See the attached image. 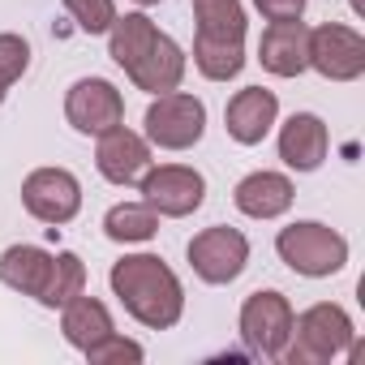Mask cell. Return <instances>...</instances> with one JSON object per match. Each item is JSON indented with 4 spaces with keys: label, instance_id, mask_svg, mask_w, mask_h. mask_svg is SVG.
<instances>
[{
    "label": "cell",
    "instance_id": "obj_1",
    "mask_svg": "<svg viewBox=\"0 0 365 365\" xmlns=\"http://www.w3.org/2000/svg\"><path fill=\"white\" fill-rule=\"evenodd\" d=\"M112 297L146 331H172L185 318V284L159 254H125L108 271Z\"/></svg>",
    "mask_w": 365,
    "mask_h": 365
},
{
    "label": "cell",
    "instance_id": "obj_17",
    "mask_svg": "<svg viewBox=\"0 0 365 365\" xmlns=\"http://www.w3.org/2000/svg\"><path fill=\"white\" fill-rule=\"evenodd\" d=\"M48 271H52V250H43V245L18 241V245H9L0 254V284L14 288L18 297L39 301V292L48 284Z\"/></svg>",
    "mask_w": 365,
    "mask_h": 365
},
{
    "label": "cell",
    "instance_id": "obj_11",
    "mask_svg": "<svg viewBox=\"0 0 365 365\" xmlns=\"http://www.w3.org/2000/svg\"><path fill=\"white\" fill-rule=\"evenodd\" d=\"M65 120L78 133L99 138V133H108L112 125L125 120V95L108 78H78L65 91Z\"/></svg>",
    "mask_w": 365,
    "mask_h": 365
},
{
    "label": "cell",
    "instance_id": "obj_21",
    "mask_svg": "<svg viewBox=\"0 0 365 365\" xmlns=\"http://www.w3.org/2000/svg\"><path fill=\"white\" fill-rule=\"evenodd\" d=\"M159 35V26L150 22V14H125V18H116L112 22V31H108V56H112V65H120V69H129L146 48H150V39Z\"/></svg>",
    "mask_w": 365,
    "mask_h": 365
},
{
    "label": "cell",
    "instance_id": "obj_18",
    "mask_svg": "<svg viewBox=\"0 0 365 365\" xmlns=\"http://www.w3.org/2000/svg\"><path fill=\"white\" fill-rule=\"evenodd\" d=\"M108 331H116V322H112V309H108L99 297L78 292L69 305H61V335H65L69 348L86 352V348L99 344Z\"/></svg>",
    "mask_w": 365,
    "mask_h": 365
},
{
    "label": "cell",
    "instance_id": "obj_19",
    "mask_svg": "<svg viewBox=\"0 0 365 365\" xmlns=\"http://www.w3.org/2000/svg\"><path fill=\"white\" fill-rule=\"evenodd\" d=\"M155 232H159V215L142 202V198H129V202H116V207H108V215H103V237L112 241V245H146V241H155Z\"/></svg>",
    "mask_w": 365,
    "mask_h": 365
},
{
    "label": "cell",
    "instance_id": "obj_25",
    "mask_svg": "<svg viewBox=\"0 0 365 365\" xmlns=\"http://www.w3.org/2000/svg\"><path fill=\"white\" fill-rule=\"evenodd\" d=\"M91 365H138V361H146V348L138 344V339H129V335H120V331H108L99 344H91L86 352H82Z\"/></svg>",
    "mask_w": 365,
    "mask_h": 365
},
{
    "label": "cell",
    "instance_id": "obj_3",
    "mask_svg": "<svg viewBox=\"0 0 365 365\" xmlns=\"http://www.w3.org/2000/svg\"><path fill=\"white\" fill-rule=\"evenodd\" d=\"M275 254L301 279H331L348 267V237L322 220H292L275 232Z\"/></svg>",
    "mask_w": 365,
    "mask_h": 365
},
{
    "label": "cell",
    "instance_id": "obj_20",
    "mask_svg": "<svg viewBox=\"0 0 365 365\" xmlns=\"http://www.w3.org/2000/svg\"><path fill=\"white\" fill-rule=\"evenodd\" d=\"M194 22H198L202 39L245 43V31H250V18H245L241 0H194Z\"/></svg>",
    "mask_w": 365,
    "mask_h": 365
},
{
    "label": "cell",
    "instance_id": "obj_26",
    "mask_svg": "<svg viewBox=\"0 0 365 365\" xmlns=\"http://www.w3.org/2000/svg\"><path fill=\"white\" fill-rule=\"evenodd\" d=\"M26 69H31V43L14 31H0V82L14 86L26 78Z\"/></svg>",
    "mask_w": 365,
    "mask_h": 365
},
{
    "label": "cell",
    "instance_id": "obj_10",
    "mask_svg": "<svg viewBox=\"0 0 365 365\" xmlns=\"http://www.w3.org/2000/svg\"><path fill=\"white\" fill-rule=\"evenodd\" d=\"M150 163H155V146L138 129H129L125 120L95 138V168L116 190H133Z\"/></svg>",
    "mask_w": 365,
    "mask_h": 365
},
{
    "label": "cell",
    "instance_id": "obj_13",
    "mask_svg": "<svg viewBox=\"0 0 365 365\" xmlns=\"http://www.w3.org/2000/svg\"><path fill=\"white\" fill-rule=\"evenodd\" d=\"M279 125V95L267 86H241L224 108V129L237 146H258Z\"/></svg>",
    "mask_w": 365,
    "mask_h": 365
},
{
    "label": "cell",
    "instance_id": "obj_27",
    "mask_svg": "<svg viewBox=\"0 0 365 365\" xmlns=\"http://www.w3.org/2000/svg\"><path fill=\"white\" fill-rule=\"evenodd\" d=\"M254 9L267 22H292V18H305V0H254Z\"/></svg>",
    "mask_w": 365,
    "mask_h": 365
},
{
    "label": "cell",
    "instance_id": "obj_7",
    "mask_svg": "<svg viewBox=\"0 0 365 365\" xmlns=\"http://www.w3.org/2000/svg\"><path fill=\"white\" fill-rule=\"evenodd\" d=\"M185 258H190V271L211 284V288H224V284H237L250 267V237L241 228H228V224H211L202 232H194V241L185 245Z\"/></svg>",
    "mask_w": 365,
    "mask_h": 365
},
{
    "label": "cell",
    "instance_id": "obj_5",
    "mask_svg": "<svg viewBox=\"0 0 365 365\" xmlns=\"http://www.w3.org/2000/svg\"><path fill=\"white\" fill-rule=\"evenodd\" d=\"M292 301L275 288H258L241 301V314H237V335L245 344L250 356L258 361H279L288 335H292Z\"/></svg>",
    "mask_w": 365,
    "mask_h": 365
},
{
    "label": "cell",
    "instance_id": "obj_14",
    "mask_svg": "<svg viewBox=\"0 0 365 365\" xmlns=\"http://www.w3.org/2000/svg\"><path fill=\"white\" fill-rule=\"evenodd\" d=\"M232 202H237V211H241L245 220L267 224V220H279V215L292 211V202H297V185H292V176H288V172L258 168V172H250V176L237 180Z\"/></svg>",
    "mask_w": 365,
    "mask_h": 365
},
{
    "label": "cell",
    "instance_id": "obj_9",
    "mask_svg": "<svg viewBox=\"0 0 365 365\" xmlns=\"http://www.w3.org/2000/svg\"><path fill=\"white\" fill-rule=\"evenodd\" d=\"M309 69L327 82L365 78V35L344 22H322L309 31Z\"/></svg>",
    "mask_w": 365,
    "mask_h": 365
},
{
    "label": "cell",
    "instance_id": "obj_8",
    "mask_svg": "<svg viewBox=\"0 0 365 365\" xmlns=\"http://www.w3.org/2000/svg\"><path fill=\"white\" fill-rule=\"evenodd\" d=\"M22 207L31 220L61 228L82 211V180L69 168H35L22 180Z\"/></svg>",
    "mask_w": 365,
    "mask_h": 365
},
{
    "label": "cell",
    "instance_id": "obj_22",
    "mask_svg": "<svg viewBox=\"0 0 365 365\" xmlns=\"http://www.w3.org/2000/svg\"><path fill=\"white\" fill-rule=\"evenodd\" d=\"M245 61H250V56H245V43L194 35V69H198L207 82H232V78H241Z\"/></svg>",
    "mask_w": 365,
    "mask_h": 365
},
{
    "label": "cell",
    "instance_id": "obj_12",
    "mask_svg": "<svg viewBox=\"0 0 365 365\" xmlns=\"http://www.w3.org/2000/svg\"><path fill=\"white\" fill-rule=\"evenodd\" d=\"M275 150L284 159L288 172H318L331 155V129L318 112H292L284 125H279V138H275Z\"/></svg>",
    "mask_w": 365,
    "mask_h": 365
},
{
    "label": "cell",
    "instance_id": "obj_28",
    "mask_svg": "<svg viewBox=\"0 0 365 365\" xmlns=\"http://www.w3.org/2000/svg\"><path fill=\"white\" fill-rule=\"evenodd\" d=\"M133 5H138V9H150V5H159V0H133Z\"/></svg>",
    "mask_w": 365,
    "mask_h": 365
},
{
    "label": "cell",
    "instance_id": "obj_15",
    "mask_svg": "<svg viewBox=\"0 0 365 365\" xmlns=\"http://www.w3.org/2000/svg\"><path fill=\"white\" fill-rule=\"evenodd\" d=\"M185 69H190V56H185V48H180L172 35H155L150 39V48L125 69V78L138 86V91H146V95H168V91H180V82H185Z\"/></svg>",
    "mask_w": 365,
    "mask_h": 365
},
{
    "label": "cell",
    "instance_id": "obj_16",
    "mask_svg": "<svg viewBox=\"0 0 365 365\" xmlns=\"http://www.w3.org/2000/svg\"><path fill=\"white\" fill-rule=\"evenodd\" d=\"M258 61L271 78H301L309 69V26L301 18L267 22V31L258 39Z\"/></svg>",
    "mask_w": 365,
    "mask_h": 365
},
{
    "label": "cell",
    "instance_id": "obj_4",
    "mask_svg": "<svg viewBox=\"0 0 365 365\" xmlns=\"http://www.w3.org/2000/svg\"><path fill=\"white\" fill-rule=\"evenodd\" d=\"M207 133V103L190 91L150 95L142 116V138L155 150H194Z\"/></svg>",
    "mask_w": 365,
    "mask_h": 365
},
{
    "label": "cell",
    "instance_id": "obj_2",
    "mask_svg": "<svg viewBox=\"0 0 365 365\" xmlns=\"http://www.w3.org/2000/svg\"><path fill=\"white\" fill-rule=\"evenodd\" d=\"M352 344H356L352 314L335 301H318V305L292 314V335H288L279 361L284 365H331V361H344Z\"/></svg>",
    "mask_w": 365,
    "mask_h": 365
},
{
    "label": "cell",
    "instance_id": "obj_29",
    "mask_svg": "<svg viewBox=\"0 0 365 365\" xmlns=\"http://www.w3.org/2000/svg\"><path fill=\"white\" fill-rule=\"evenodd\" d=\"M5 95H9V86H5V82H0V103H5Z\"/></svg>",
    "mask_w": 365,
    "mask_h": 365
},
{
    "label": "cell",
    "instance_id": "obj_24",
    "mask_svg": "<svg viewBox=\"0 0 365 365\" xmlns=\"http://www.w3.org/2000/svg\"><path fill=\"white\" fill-rule=\"evenodd\" d=\"M61 5H65V14L73 18V26L82 35H108L112 22L120 18L116 0H61Z\"/></svg>",
    "mask_w": 365,
    "mask_h": 365
},
{
    "label": "cell",
    "instance_id": "obj_6",
    "mask_svg": "<svg viewBox=\"0 0 365 365\" xmlns=\"http://www.w3.org/2000/svg\"><path fill=\"white\" fill-rule=\"evenodd\" d=\"M133 190L159 220H190L207 202V176L190 163H150Z\"/></svg>",
    "mask_w": 365,
    "mask_h": 365
},
{
    "label": "cell",
    "instance_id": "obj_23",
    "mask_svg": "<svg viewBox=\"0 0 365 365\" xmlns=\"http://www.w3.org/2000/svg\"><path fill=\"white\" fill-rule=\"evenodd\" d=\"M78 292H86V262H82L73 250H56V254H52L48 284H43V292H39V305H43V309H61V305H69Z\"/></svg>",
    "mask_w": 365,
    "mask_h": 365
}]
</instances>
